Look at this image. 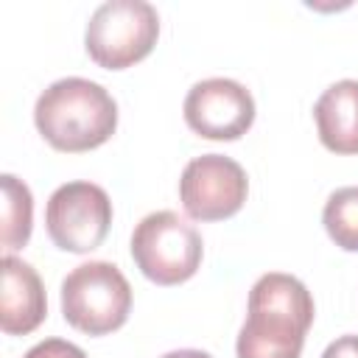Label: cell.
Here are the masks:
<instances>
[{"label":"cell","mask_w":358,"mask_h":358,"mask_svg":"<svg viewBox=\"0 0 358 358\" xmlns=\"http://www.w3.org/2000/svg\"><path fill=\"white\" fill-rule=\"evenodd\" d=\"M313 313V296L302 280L282 271L263 274L249 291L238 358H299Z\"/></svg>","instance_id":"cell-1"},{"label":"cell","mask_w":358,"mask_h":358,"mask_svg":"<svg viewBox=\"0 0 358 358\" xmlns=\"http://www.w3.org/2000/svg\"><path fill=\"white\" fill-rule=\"evenodd\" d=\"M39 134L56 151H90L103 145L117 129V103L95 81L67 76L53 81L34 106Z\"/></svg>","instance_id":"cell-2"},{"label":"cell","mask_w":358,"mask_h":358,"mask_svg":"<svg viewBox=\"0 0 358 358\" xmlns=\"http://www.w3.org/2000/svg\"><path fill=\"white\" fill-rule=\"evenodd\" d=\"M131 310V285L109 260L76 266L62 280V313L70 327L87 336L117 330Z\"/></svg>","instance_id":"cell-3"},{"label":"cell","mask_w":358,"mask_h":358,"mask_svg":"<svg viewBox=\"0 0 358 358\" xmlns=\"http://www.w3.org/2000/svg\"><path fill=\"white\" fill-rule=\"evenodd\" d=\"M159 36V14L145 0L101 3L84 34L90 59L106 70H123L145 59Z\"/></svg>","instance_id":"cell-4"},{"label":"cell","mask_w":358,"mask_h":358,"mask_svg":"<svg viewBox=\"0 0 358 358\" xmlns=\"http://www.w3.org/2000/svg\"><path fill=\"white\" fill-rule=\"evenodd\" d=\"M201 235L173 210L148 213L131 232V257L157 285H176L196 274L201 263Z\"/></svg>","instance_id":"cell-5"},{"label":"cell","mask_w":358,"mask_h":358,"mask_svg":"<svg viewBox=\"0 0 358 358\" xmlns=\"http://www.w3.org/2000/svg\"><path fill=\"white\" fill-rule=\"evenodd\" d=\"M112 224V201L95 182L59 185L45 207V227L50 241L64 252H92L101 246Z\"/></svg>","instance_id":"cell-6"},{"label":"cell","mask_w":358,"mask_h":358,"mask_svg":"<svg viewBox=\"0 0 358 358\" xmlns=\"http://www.w3.org/2000/svg\"><path fill=\"white\" fill-rule=\"evenodd\" d=\"M249 193L246 171L224 154H201L190 159L179 179V199L190 218L221 221L235 215Z\"/></svg>","instance_id":"cell-7"},{"label":"cell","mask_w":358,"mask_h":358,"mask_svg":"<svg viewBox=\"0 0 358 358\" xmlns=\"http://www.w3.org/2000/svg\"><path fill=\"white\" fill-rule=\"evenodd\" d=\"M185 120L207 140H238L255 123V98L235 78H204L185 98Z\"/></svg>","instance_id":"cell-8"},{"label":"cell","mask_w":358,"mask_h":358,"mask_svg":"<svg viewBox=\"0 0 358 358\" xmlns=\"http://www.w3.org/2000/svg\"><path fill=\"white\" fill-rule=\"evenodd\" d=\"M48 313V296L39 274L22 257H3V294H0V327L8 336H25L42 324Z\"/></svg>","instance_id":"cell-9"},{"label":"cell","mask_w":358,"mask_h":358,"mask_svg":"<svg viewBox=\"0 0 358 358\" xmlns=\"http://www.w3.org/2000/svg\"><path fill=\"white\" fill-rule=\"evenodd\" d=\"M313 120L327 151L358 154V78L330 84L313 106Z\"/></svg>","instance_id":"cell-10"},{"label":"cell","mask_w":358,"mask_h":358,"mask_svg":"<svg viewBox=\"0 0 358 358\" xmlns=\"http://www.w3.org/2000/svg\"><path fill=\"white\" fill-rule=\"evenodd\" d=\"M3 249L11 255L14 249L25 246L31 238V221H34V199L22 179L3 173Z\"/></svg>","instance_id":"cell-11"},{"label":"cell","mask_w":358,"mask_h":358,"mask_svg":"<svg viewBox=\"0 0 358 358\" xmlns=\"http://www.w3.org/2000/svg\"><path fill=\"white\" fill-rule=\"evenodd\" d=\"M322 224L336 246L358 252V187H338L327 196L322 210Z\"/></svg>","instance_id":"cell-12"},{"label":"cell","mask_w":358,"mask_h":358,"mask_svg":"<svg viewBox=\"0 0 358 358\" xmlns=\"http://www.w3.org/2000/svg\"><path fill=\"white\" fill-rule=\"evenodd\" d=\"M22 358H87V352L64 338H45L39 344H34Z\"/></svg>","instance_id":"cell-13"},{"label":"cell","mask_w":358,"mask_h":358,"mask_svg":"<svg viewBox=\"0 0 358 358\" xmlns=\"http://www.w3.org/2000/svg\"><path fill=\"white\" fill-rule=\"evenodd\" d=\"M322 358H358V336H352V333L338 336L336 341H330L324 347Z\"/></svg>","instance_id":"cell-14"},{"label":"cell","mask_w":358,"mask_h":358,"mask_svg":"<svg viewBox=\"0 0 358 358\" xmlns=\"http://www.w3.org/2000/svg\"><path fill=\"white\" fill-rule=\"evenodd\" d=\"M162 358H213V355L204 350H173V352H165Z\"/></svg>","instance_id":"cell-15"}]
</instances>
